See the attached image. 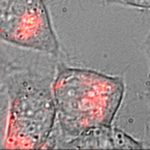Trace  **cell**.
Returning a JSON list of instances; mask_svg holds the SVG:
<instances>
[{
    "mask_svg": "<svg viewBox=\"0 0 150 150\" xmlns=\"http://www.w3.org/2000/svg\"><path fill=\"white\" fill-rule=\"evenodd\" d=\"M0 33L8 44L58 54L59 44L44 0H0Z\"/></svg>",
    "mask_w": 150,
    "mask_h": 150,
    "instance_id": "cell-3",
    "label": "cell"
},
{
    "mask_svg": "<svg viewBox=\"0 0 150 150\" xmlns=\"http://www.w3.org/2000/svg\"><path fill=\"white\" fill-rule=\"evenodd\" d=\"M145 49H146V54H147V57H148V63H149V77H150V32L147 36V40H146Z\"/></svg>",
    "mask_w": 150,
    "mask_h": 150,
    "instance_id": "cell-6",
    "label": "cell"
},
{
    "mask_svg": "<svg viewBox=\"0 0 150 150\" xmlns=\"http://www.w3.org/2000/svg\"><path fill=\"white\" fill-rule=\"evenodd\" d=\"M2 90L8 99L3 148L40 149L50 140L56 121L53 90L28 69H3Z\"/></svg>",
    "mask_w": 150,
    "mask_h": 150,
    "instance_id": "cell-2",
    "label": "cell"
},
{
    "mask_svg": "<svg viewBox=\"0 0 150 150\" xmlns=\"http://www.w3.org/2000/svg\"><path fill=\"white\" fill-rule=\"evenodd\" d=\"M56 121L69 140L95 127L111 125L124 95L117 77L91 69L64 67L53 83Z\"/></svg>",
    "mask_w": 150,
    "mask_h": 150,
    "instance_id": "cell-1",
    "label": "cell"
},
{
    "mask_svg": "<svg viewBox=\"0 0 150 150\" xmlns=\"http://www.w3.org/2000/svg\"><path fill=\"white\" fill-rule=\"evenodd\" d=\"M62 147L69 149H142L143 145L122 130L104 125L69 140Z\"/></svg>",
    "mask_w": 150,
    "mask_h": 150,
    "instance_id": "cell-4",
    "label": "cell"
},
{
    "mask_svg": "<svg viewBox=\"0 0 150 150\" xmlns=\"http://www.w3.org/2000/svg\"><path fill=\"white\" fill-rule=\"evenodd\" d=\"M148 102H149V106H150V90L148 92Z\"/></svg>",
    "mask_w": 150,
    "mask_h": 150,
    "instance_id": "cell-7",
    "label": "cell"
},
{
    "mask_svg": "<svg viewBox=\"0 0 150 150\" xmlns=\"http://www.w3.org/2000/svg\"><path fill=\"white\" fill-rule=\"evenodd\" d=\"M111 1L119 4L137 7V8L150 9V0H111Z\"/></svg>",
    "mask_w": 150,
    "mask_h": 150,
    "instance_id": "cell-5",
    "label": "cell"
}]
</instances>
